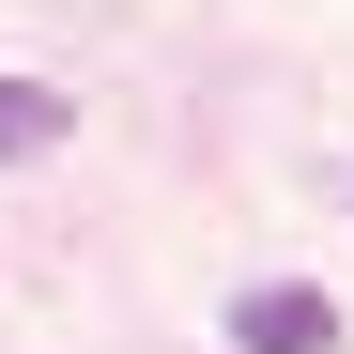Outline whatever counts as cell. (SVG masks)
<instances>
[{
  "label": "cell",
  "mask_w": 354,
  "mask_h": 354,
  "mask_svg": "<svg viewBox=\"0 0 354 354\" xmlns=\"http://www.w3.org/2000/svg\"><path fill=\"white\" fill-rule=\"evenodd\" d=\"M231 354H339V308L308 277H262V292H231Z\"/></svg>",
  "instance_id": "obj_1"
},
{
  "label": "cell",
  "mask_w": 354,
  "mask_h": 354,
  "mask_svg": "<svg viewBox=\"0 0 354 354\" xmlns=\"http://www.w3.org/2000/svg\"><path fill=\"white\" fill-rule=\"evenodd\" d=\"M77 139V108L46 93V77H0V169H31V154H62Z\"/></svg>",
  "instance_id": "obj_2"
}]
</instances>
